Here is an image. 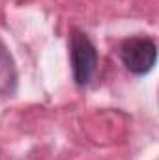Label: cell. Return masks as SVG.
Wrapping results in <instances>:
<instances>
[{
    "label": "cell",
    "mask_w": 159,
    "mask_h": 160,
    "mask_svg": "<svg viewBox=\"0 0 159 160\" xmlns=\"http://www.w3.org/2000/svg\"><path fill=\"white\" fill-rule=\"evenodd\" d=\"M69 63L75 84L79 88H86L97 69V48L80 30H71L69 36Z\"/></svg>",
    "instance_id": "obj_1"
},
{
    "label": "cell",
    "mask_w": 159,
    "mask_h": 160,
    "mask_svg": "<svg viewBox=\"0 0 159 160\" xmlns=\"http://www.w3.org/2000/svg\"><path fill=\"white\" fill-rule=\"evenodd\" d=\"M120 60L131 75L144 77L156 67L157 45L154 39L144 36L129 38L120 45Z\"/></svg>",
    "instance_id": "obj_2"
},
{
    "label": "cell",
    "mask_w": 159,
    "mask_h": 160,
    "mask_svg": "<svg viewBox=\"0 0 159 160\" xmlns=\"http://www.w3.org/2000/svg\"><path fill=\"white\" fill-rule=\"evenodd\" d=\"M17 78L15 60L6 43L0 39V95H13L17 89Z\"/></svg>",
    "instance_id": "obj_3"
}]
</instances>
